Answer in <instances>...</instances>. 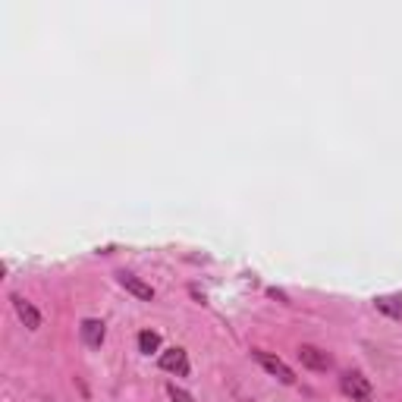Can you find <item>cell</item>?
Segmentation results:
<instances>
[{
	"mask_svg": "<svg viewBox=\"0 0 402 402\" xmlns=\"http://www.w3.org/2000/svg\"><path fill=\"white\" fill-rule=\"evenodd\" d=\"M374 305L380 308L383 314H389V318L402 320V299H399V295H380V299H377Z\"/></svg>",
	"mask_w": 402,
	"mask_h": 402,
	"instance_id": "8",
	"label": "cell"
},
{
	"mask_svg": "<svg viewBox=\"0 0 402 402\" xmlns=\"http://www.w3.org/2000/svg\"><path fill=\"white\" fill-rule=\"evenodd\" d=\"M79 333H82V343H85L88 349H98V345L104 343V324H100V320H94V318L82 320Z\"/></svg>",
	"mask_w": 402,
	"mask_h": 402,
	"instance_id": "7",
	"label": "cell"
},
{
	"mask_svg": "<svg viewBox=\"0 0 402 402\" xmlns=\"http://www.w3.org/2000/svg\"><path fill=\"white\" fill-rule=\"evenodd\" d=\"M299 362L305 364V368L311 371H330L333 368V358L327 355L324 349H318V345H299Z\"/></svg>",
	"mask_w": 402,
	"mask_h": 402,
	"instance_id": "3",
	"label": "cell"
},
{
	"mask_svg": "<svg viewBox=\"0 0 402 402\" xmlns=\"http://www.w3.org/2000/svg\"><path fill=\"white\" fill-rule=\"evenodd\" d=\"M138 349H142L144 355L157 352V349H161V336H157L154 330H142V333H138Z\"/></svg>",
	"mask_w": 402,
	"mask_h": 402,
	"instance_id": "9",
	"label": "cell"
},
{
	"mask_svg": "<svg viewBox=\"0 0 402 402\" xmlns=\"http://www.w3.org/2000/svg\"><path fill=\"white\" fill-rule=\"evenodd\" d=\"M251 355H255V362L261 364V368L267 371V374H274L280 383H286V387H289V383H295V374H292V371H289V364L283 362V358L270 355V352H264V349H255V352H251Z\"/></svg>",
	"mask_w": 402,
	"mask_h": 402,
	"instance_id": "2",
	"label": "cell"
},
{
	"mask_svg": "<svg viewBox=\"0 0 402 402\" xmlns=\"http://www.w3.org/2000/svg\"><path fill=\"white\" fill-rule=\"evenodd\" d=\"M117 283L126 289V292H132L135 299H142V302H151V299H154V289H151L144 280H138L135 274H126V270H119V274H117Z\"/></svg>",
	"mask_w": 402,
	"mask_h": 402,
	"instance_id": "4",
	"label": "cell"
},
{
	"mask_svg": "<svg viewBox=\"0 0 402 402\" xmlns=\"http://www.w3.org/2000/svg\"><path fill=\"white\" fill-rule=\"evenodd\" d=\"M161 368L163 371H170V374H188V358H186V352L182 349H167L161 355Z\"/></svg>",
	"mask_w": 402,
	"mask_h": 402,
	"instance_id": "5",
	"label": "cell"
},
{
	"mask_svg": "<svg viewBox=\"0 0 402 402\" xmlns=\"http://www.w3.org/2000/svg\"><path fill=\"white\" fill-rule=\"evenodd\" d=\"M167 393H170V399H173V402H192V396H188L186 389H179V387H176V383H170V387H167Z\"/></svg>",
	"mask_w": 402,
	"mask_h": 402,
	"instance_id": "10",
	"label": "cell"
},
{
	"mask_svg": "<svg viewBox=\"0 0 402 402\" xmlns=\"http://www.w3.org/2000/svg\"><path fill=\"white\" fill-rule=\"evenodd\" d=\"M339 389H343L352 402H368L371 393H374L371 383H368V377L358 374V371H345V374L339 377Z\"/></svg>",
	"mask_w": 402,
	"mask_h": 402,
	"instance_id": "1",
	"label": "cell"
},
{
	"mask_svg": "<svg viewBox=\"0 0 402 402\" xmlns=\"http://www.w3.org/2000/svg\"><path fill=\"white\" fill-rule=\"evenodd\" d=\"M13 308H16L19 320H22L29 330H38V327H41V314H38L35 305H31V302H25L22 295H13Z\"/></svg>",
	"mask_w": 402,
	"mask_h": 402,
	"instance_id": "6",
	"label": "cell"
}]
</instances>
